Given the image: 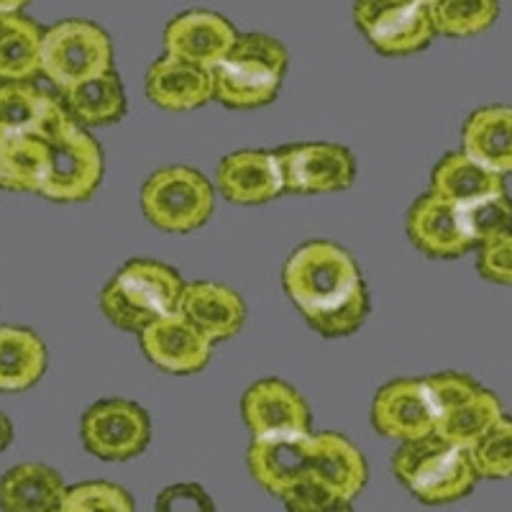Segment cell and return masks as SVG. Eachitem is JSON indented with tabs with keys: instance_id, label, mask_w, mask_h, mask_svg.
<instances>
[{
	"instance_id": "10",
	"label": "cell",
	"mask_w": 512,
	"mask_h": 512,
	"mask_svg": "<svg viewBox=\"0 0 512 512\" xmlns=\"http://www.w3.org/2000/svg\"><path fill=\"white\" fill-rule=\"evenodd\" d=\"M277 152L285 192L292 195H328L349 190L356 180V157L344 144L333 141H300Z\"/></svg>"
},
{
	"instance_id": "1",
	"label": "cell",
	"mask_w": 512,
	"mask_h": 512,
	"mask_svg": "<svg viewBox=\"0 0 512 512\" xmlns=\"http://www.w3.org/2000/svg\"><path fill=\"white\" fill-rule=\"evenodd\" d=\"M282 287L305 323L326 338L356 333L372 310L359 264L333 241L297 246L282 269Z\"/></svg>"
},
{
	"instance_id": "7",
	"label": "cell",
	"mask_w": 512,
	"mask_h": 512,
	"mask_svg": "<svg viewBox=\"0 0 512 512\" xmlns=\"http://www.w3.org/2000/svg\"><path fill=\"white\" fill-rule=\"evenodd\" d=\"M113 70V41L108 31L85 18H67L44 29L41 75L57 90Z\"/></svg>"
},
{
	"instance_id": "30",
	"label": "cell",
	"mask_w": 512,
	"mask_h": 512,
	"mask_svg": "<svg viewBox=\"0 0 512 512\" xmlns=\"http://www.w3.org/2000/svg\"><path fill=\"white\" fill-rule=\"evenodd\" d=\"M431 11L438 36L472 39L495 26L500 0H436Z\"/></svg>"
},
{
	"instance_id": "37",
	"label": "cell",
	"mask_w": 512,
	"mask_h": 512,
	"mask_svg": "<svg viewBox=\"0 0 512 512\" xmlns=\"http://www.w3.org/2000/svg\"><path fill=\"white\" fill-rule=\"evenodd\" d=\"M13 441V423L8 420L6 413H0V454L11 446Z\"/></svg>"
},
{
	"instance_id": "27",
	"label": "cell",
	"mask_w": 512,
	"mask_h": 512,
	"mask_svg": "<svg viewBox=\"0 0 512 512\" xmlns=\"http://www.w3.org/2000/svg\"><path fill=\"white\" fill-rule=\"evenodd\" d=\"M49 172V144L39 134H0V190L41 192Z\"/></svg>"
},
{
	"instance_id": "24",
	"label": "cell",
	"mask_w": 512,
	"mask_h": 512,
	"mask_svg": "<svg viewBox=\"0 0 512 512\" xmlns=\"http://www.w3.org/2000/svg\"><path fill=\"white\" fill-rule=\"evenodd\" d=\"M62 105L85 128L111 126L126 116V93L123 82L116 75V70H108L103 75H95L90 80H82L72 88L59 90Z\"/></svg>"
},
{
	"instance_id": "2",
	"label": "cell",
	"mask_w": 512,
	"mask_h": 512,
	"mask_svg": "<svg viewBox=\"0 0 512 512\" xmlns=\"http://www.w3.org/2000/svg\"><path fill=\"white\" fill-rule=\"evenodd\" d=\"M290 67V52L280 39L251 31L239 34L231 52L213 67L216 100L233 111H251L280 95Z\"/></svg>"
},
{
	"instance_id": "3",
	"label": "cell",
	"mask_w": 512,
	"mask_h": 512,
	"mask_svg": "<svg viewBox=\"0 0 512 512\" xmlns=\"http://www.w3.org/2000/svg\"><path fill=\"white\" fill-rule=\"evenodd\" d=\"M392 472L423 505L461 500L479 482L469 448L448 443L438 433L402 441L392 456Z\"/></svg>"
},
{
	"instance_id": "35",
	"label": "cell",
	"mask_w": 512,
	"mask_h": 512,
	"mask_svg": "<svg viewBox=\"0 0 512 512\" xmlns=\"http://www.w3.org/2000/svg\"><path fill=\"white\" fill-rule=\"evenodd\" d=\"M477 272L492 285L512 287V231L477 246Z\"/></svg>"
},
{
	"instance_id": "28",
	"label": "cell",
	"mask_w": 512,
	"mask_h": 512,
	"mask_svg": "<svg viewBox=\"0 0 512 512\" xmlns=\"http://www.w3.org/2000/svg\"><path fill=\"white\" fill-rule=\"evenodd\" d=\"M44 29L24 13H0V82L34 80L41 75Z\"/></svg>"
},
{
	"instance_id": "6",
	"label": "cell",
	"mask_w": 512,
	"mask_h": 512,
	"mask_svg": "<svg viewBox=\"0 0 512 512\" xmlns=\"http://www.w3.org/2000/svg\"><path fill=\"white\" fill-rule=\"evenodd\" d=\"M44 139L49 144V172L39 192L41 198L52 203H82L93 198L105 172L95 136L67 113Z\"/></svg>"
},
{
	"instance_id": "9",
	"label": "cell",
	"mask_w": 512,
	"mask_h": 512,
	"mask_svg": "<svg viewBox=\"0 0 512 512\" xmlns=\"http://www.w3.org/2000/svg\"><path fill=\"white\" fill-rule=\"evenodd\" d=\"M80 436L95 459L128 461L152 443V420L136 402L113 397L85 410Z\"/></svg>"
},
{
	"instance_id": "34",
	"label": "cell",
	"mask_w": 512,
	"mask_h": 512,
	"mask_svg": "<svg viewBox=\"0 0 512 512\" xmlns=\"http://www.w3.org/2000/svg\"><path fill=\"white\" fill-rule=\"evenodd\" d=\"M280 500L285 502L290 510L297 512H331L351 507L349 500H344L331 484H326L313 472H308L305 477L297 479L290 489H285Z\"/></svg>"
},
{
	"instance_id": "22",
	"label": "cell",
	"mask_w": 512,
	"mask_h": 512,
	"mask_svg": "<svg viewBox=\"0 0 512 512\" xmlns=\"http://www.w3.org/2000/svg\"><path fill=\"white\" fill-rule=\"evenodd\" d=\"M500 190H507L505 175L484 167L482 162H477L464 149L443 154L436 167H433L431 192H436L438 198H446L456 205L474 203V200L495 195Z\"/></svg>"
},
{
	"instance_id": "4",
	"label": "cell",
	"mask_w": 512,
	"mask_h": 512,
	"mask_svg": "<svg viewBox=\"0 0 512 512\" xmlns=\"http://www.w3.org/2000/svg\"><path fill=\"white\" fill-rule=\"evenodd\" d=\"M187 282L154 259H131L100 292V310L118 331L141 333L149 323L175 313Z\"/></svg>"
},
{
	"instance_id": "32",
	"label": "cell",
	"mask_w": 512,
	"mask_h": 512,
	"mask_svg": "<svg viewBox=\"0 0 512 512\" xmlns=\"http://www.w3.org/2000/svg\"><path fill=\"white\" fill-rule=\"evenodd\" d=\"M461 208H464V221L472 233L474 246L512 231V198L507 195V190L466 203Z\"/></svg>"
},
{
	"instance_id": "15",
	"label": "cell",
	"mask_w": 512,
	"mask_h": 512,
	"mask_svg": "<svg viewBox=\"0 0 512 512\" xmlns=\"http://www.w3.org/2000/svg\"><path fill=\"white\" fill-rule=\"evenodd\" d=\"M216 187L233 205H264L285 192L277 152L239 149L218 162Z\"/></svg>"
},
{
	"instance_id": "17",
	"label": "cell",
	"mask_w": 512,
	"mask_h": 512,
	"mask_svg": "<svg viewBox=\"0 0 512 512\" xmlns=\"http://www.w3.org/2000/svg\"><path fill=\"white\" fill-rule=\"evenodd\" d=\"M241 415L251 436L310 431L313 415L305 397L282 379H259L241 397Z\"/></svg>"
},
{
	"instance_id": "23",
	"label": "cell",
	"mask_w": 512,
	"mask_h": 512,
	"mask_svg": "<svg viewBox=\"0 0 512 512\" xmlns=\"http://www.w3.org/2000/svg\"><path fill=\"white\" fill-rule=\"evenodd\" d=\"M64 492L67 487L52 466L26 461L11 466L0 479V507L8 512L62 510Z\"/></svg>"
},
{
	"instance_id": "29",
	"label": "cell",
	"mask_w": 512,
	"mask_h": 512,
	"mask_svg": "<svg viewBox=\"0 0 512 512\" xmlns=\"http://www.w3.org/2000/svg\"><path fill=\"white\" fill-rule=\"evenodd\" d=\"M502 415H505V408H502L500 397L479 384L472 395H466L464 400L454 402L451 408L443 410L441 418H438L436 433L446 438L448 443L472 448Z\"/></svg>"
},
{
	"instance_id": "14",
	"label": "cell",
	"mask_w": 512,
	"mask_h": 512,
	"mask_svg": "<svg viewBox=\"0 0 512 512\" xmlns=\"http://www.w3.org/2000/svg\"><path fill=\"white\" fill-rule=\"evenodd\" d=\"M144 356L167 374H195L213 359V341L180 310L157 318L139 333Z\"/></svg>"
},
{
	"instance_id": "21",
	"label": "cell",
	"mask_w": 512,
	"mask_h": 512,
	"mask_svg": "<svg viewBox=\"0 0 512 512\" xmlns=\"http://www.w3.org/2000/svg\"><path fill=\"white\" fill-rule=\"evenodd\" d=\"M461 149L484 167L512 175V105H484L461 126Z\"/></svg>"
},
{
	"instance_id": "33",
	"label": "cell",
	"mask_w": 512,
	"mask_h": 512,
	"mask_svg": "<svg viewBox=\"0 0 512 512\" xmlns=\"http://www.w3.org/2000/svg\"><path fill=\"white\" fill-rule=\"evenodd\" d=\"M62 510L131 512L134 510V500H131L126 489L113 482H82L75 484V487H67L62 497Z\"/></svg>"
},
{
	"instance_id": "26",
	"label": "cell",
	"mask_w": 512,
	"mask_h": 512,
	"mask_svg": "<svg viewBox=\"0 0 512 512\" xmlns=\"http://www.w3.org/2000/svg\"><path fill=\"white\" fill-rule=\"evenodd\" d=\"M313 474L331 484L344 500L354 502L367 484V461L359 448L336 431L315 433Z\"/></svg>"
},
{
	"instance_id": "31",
	"label": "cell",
	"mask_w": 512,
	"mask_h": 512,
	"mask_svg": "<svg viewBox=\"0 0 512 512\" xmlns=\"http://www.w3.org/2000/svg\"><path fill=\"white\" fill-rule=\"evenodd\" d=\"M479 479H512V418L502 415L472 448Z\"/></svg>"
},
{
	"instance_id": "13",
	"label": "cell",
	"mask_w": 512,
	"mask_h": 512,
	"mask_svg": "<svg viewBox=\"0 0 512 512\" xmlns=\"http://www.w3.org/2000/svg\"><path fill=\"white\" fill-rule=\"evenodd\" d=\"M405 228L415 249L431 259H459L477 249L466 228L464 208L431 190L410 205Z\"/></svg>"
},
{
	"instance_id": "12",
	"label": "cell",
	"mask_w": 512,
	"mask_h": 512,
	"mask_svg": "<svg viewBox=\"0 0 512 512\" xmlns=\"http://www.w3.org/2000/svg\"><path fill=\"white\" fill-rule=\"evenodd\" d=\"M313 448V431L251 436L246 464L259 487L267 489L269 495L282 497V492L290 489L297 479L313 472Z\"/></svg>"
},
{
	"instance_id": "20",
	"label": "cell",
	"mask_w": 512,
	"mask_h": 512,
	"mask_svg": "<svg viewBox=\"0 0 512 512\" xmlns=\"http://www.w3.org/2000/svg\"><path fill=\"white\" fill-rule=\"evenodd\" d=\"M64 116L62 98L36 88L31 80L0 82V134L47 136Z\"/></svg>"
},
{
	"instance_id": "5",
	"label": "cell",
	"mask_w": 512,
	"mask_h": 512,
	"mask_svg": "<svg viewBox=\"0 0 512 512\" xmlns=\"http://www.w3.org/2000/svg\"><path fill=\"white\" fill-rule=\"evenodd\" d=\"M216 208V190L195 167L172 164L157 169L141 187L146 221L164 233H190L208 223Z\"/></svg>"
},
{
	"instance_id": "11",
	"label": "cell",
	"mask_w": 512,
	"mask_h": 512,
	"mask_svg": "<svg viewBox=\"0 0 512 512\" xmlns=\"http://www.w3.org/2000/svg\"><path fill=\"white\" fill-rule=\"evenodd\" d=\"M372 423L379 436L397 443L436 433L438 405L428 379L400 377L382 384L372 400Z\"/></svg>"
},
{
	"instance_id": "8",
	"label": "cell",
	"mask_w": 512,
	"mask_h": 512,
	"mask_svg": "<svg viewBox=\"0 0 512 512\" xmlns=\"http://www.w3.org/2000/svg\"><path fill=\"white\" fill-rule=\"evenodd\" d=\"M354 24L382 57H410L438 36L423 0H354Z\"/></svg>"
},
{
	"instance_id": "25",
	"label": "cell",
	"mask_w": 512,
	"mask_h": 512,
	"mask_svg": "<svg viewBox=\"0 0 512 512\" xmlns=\"http://www.w3.org/2000/svg\"><path fill=\"white\" fill-rule=\"evenodd\" d=\"M47 364V344L31 328L0 326V392L31 390Z\"/></svg>"
},
{
	"instance_id": "36",
	"label": "cell",
	"mask_w": 512,
	"mask_h": 512,
	"mask_svg": "<svg viewBox=\"0 0 512 512\" xmlns=\"http://www.w3.org/2000/svg\"><path fill=\"white\" fill-rule=\"evenodd\" d=\"M157 510H213V500L198 484H172V487L162 489Z\"/></svg>"
},
{
	"instance_id": "16",
	"label": "cell",
	"mask_w": 512,
	"mask_h": 512,
	"mask_svg": "<svg viewBox=\"0 0 512 512\" xmlns=\"http://www.w3.org/2000/svg\"><path fill=\"white\" fill-rule=\"evenodd\" d=\"M239 31L216 11H185L164 29V52L213 70L228 52Z\"/></svg>"
},
{
	"instance_id": "18",
	"label": "cell",
	"mask_w": 512,
	"mask_h": 512,
	"mask_svg": "<svg viewBox=\"0 0 512 512\" xmlns=\"http://www.w3.org/2000/svg\"><path fill=\"white\" fill-rule=\"evenodd\" d=\"M146 98L162 111H198L216 100L213 70L164 52L146 72Z\"/></svg>"
},
{
	"instance_id": "38",
	"label": "cell",
	"mask_w": 512,
	"mask_h": 512,
	"mask_svg": "<svg viewBox=\"0 0 512 512\" xmlns=\"http://www.w3.org/2000/svg\"><path fill=\"white\" fill-rule=\"evenodd\" d=\"M31 0H0V13H18L29 6Z\"/></svg>"
},
{
	"instance_id": "19",
	"label": "cell",
	"mask_w": 512,
	"mask_h": 512,
	"mask_svg": "<svg viewBox=\"0 0 512 512\" xmlns=\"http://www.w3.org/2000/svg\"><path fill=\"white\" fill-rule=\"evenodd\" d=\"M192 326L200 328L216 344L236 336L244 328L246 305L241 295L221 282H190L177 305Z\"/></svg>"
},
{
	"instance_id": "39",
	"label": "cell",
	"mask_w": 512,
	"mask_h": 512,
	"mask_svg": "<svg viewBox=\"0 0 512 512\" xmlns=\"http://www.w3.org/2000/svg\"><path fill=\"white\" fill-rule=\"evenodd\" d=\"M423 3H428V6H433V3H436V0H423Z\"/></svg>"
}]
</instances>
